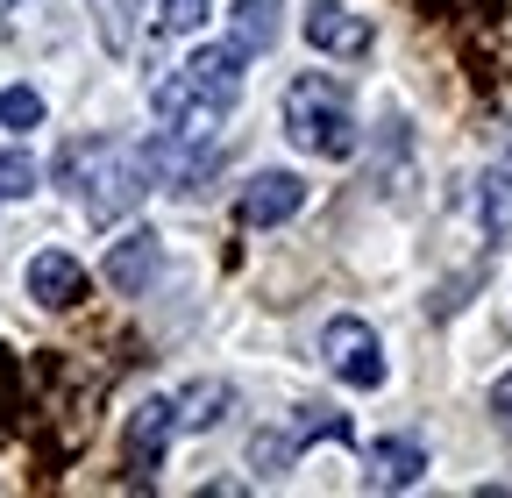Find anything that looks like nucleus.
Instances as JSON below:
<instances>
[{
	"mask_svg": "<svg viewBox=\"0 0 512 498\" xmlns=\"http://www.w3.org/2000/svg\"><path fill=\"white\" fill-rule=\"evenodd\" d=\"M285 136H292V150H306V157L342 164V157L356 150V107H349V86L328 79V72H299V79L285 86Z\"/></svg>",
	"mask_w": 512,
	"mask_h": 498,
	"instance_id": "f257e3e1",
	"label": "nucleus"
},
{
	"mask_svg": "<svg viewBox=\"0 0 512 498\" xmlns=\"http://www.w3.org/2000/svg\"><path fill=\"white\" fill-rule=\"evenodd\" d=\"M320 356H328V370L349 385V392H377L384 385V349H377V328L356 321V314H335L328 328H320Z\"/></svg>",
	"mask_w": 512,
	"mask_h": 498,
	"instance_id": "f03ea898",
	"label": "nucleus"
},
{
	"mask_svg": "<svg viewBox=\"0 0 512 498\" xmlns=\"http://www.w3.org/2000/svg\"><path fill=\"white\" fill-rule=\"evenodd\" d=\"M171 434H178V406H171V399H143L136 413H128V427H121V463H128V484H157Z\"/></svg>",
	"mask_w": 512,
	"mask_h": 498,
	"instance_id": "7ed1b4c3",
	"label": "nucleus"
},
{
	"mask_svg": "<svg viewBox=\"0 0 512 498\" xmlns=\"http://www.w3.org/2000/svg\"><path fill=\"white\" fill-rule=\"evenodd\" d=\"M299 207H306V178L299 171H256L235 193V221L242 228H285Z\"/></svg>",
	"mask_w": 512,
	"mask_h": 498,
	"instance_id": "20e7f679",
	"label": "nucleus"
},
{
	"mask_svg": "<svg viewBox=\"0 0 512 498\" xmlns=\"http://www.w3.org/2000/svg\"><path fill=\"white\" fill-rule=\"evenodd\" d=\"M306 43L328 50V57H363L377 43V29L363 15H349L342 0H313V8H306Z\"/></svg>",
	"mask_w": 512,
	"mask_h": 498,
	"instance_id": "39448f33",
	"label": "nucleus"
},
{
	"mask_svg": "<svg viewBox=\"0 0 512 498\" xmlns=\"http://www.w3.org/2000/svg\"><path fill=\"white\" fill-rule=\"evenodd\" d=\"M157 264H164V242H157L150 228H128V235L107 249V285H114L121 299H136V292H150Z\"/></svg>",
	"mask_w": 512,
	"mask_h": 498,
	"instance_id": "423d86ee",
	"label": "nucleus"
},
{
	"mask_svg": "<svg viewBox=\"0 0 512 498\" xmlns=\"http://www.w3.org/2000/svg\"><path fill=\"white\" fill-rule=\"evenodd\" d=\"M242 65H249V50H235V43H207V50H192V57H185V79L200 86L214 107H235V100H242Z\"/></svg>",
	"mask_w": 512,
	"mask_h": 498,
	"instance_id": "0eeeda50",
	"label": "nucleus"
},
{
	"mask_svg": "<svg viewBox=\"0 0 512 498\" xmlns=\"http://www.w3.org/2000/svg\"><path fill=\"white\" fill-rule=\"evenodd\" d=\"M29 299L57 306V314H64V306H79L86 299V264L64 257V249H36V257H29Z\"/></svg>",
	"mask_w": 512,
	"mask_h": 498,
	"instance_id": "6e6552de",
	"label": "nucleus"
},
{
	"mask_svg": "<svg viewBox=\"0 0 512 498\" xmlns=\"http://www.w3.org/2000/svg\"><path fill=\"white\" fill-rule=\"evenodd\" d=\"M427 477V449L413 442V434H384V442L370 449V491H406Z\"/></svg>",
	"mask_w": 512,
	"mask_h": 498,
	"instance_id": "1a4fd4ad",
	"label": "nucleus"
},
{
	"mask_svg": "<svg viewBox=\"0 0 512 498\" xmlns=\"http://www.w3.org/2000/svg\"><path fill=\"white\" fill-rule=\"evenodd\" d=\"M171 406H178V427H185V434H207V427H221V420H228L235 385H228V378H200V385H185Z\"/></svg>",
	"mask_w": 512,
	"mask_h": 498,
	"instance_id": "9d476101",
	"label": "nucleus"
},
{
	"mask_svg": "<svg viewBox=\"0 0 512 498\" xmlns=\"http://www.w3.org/2000/svg\"><path fill=\"white\" fill-rule=\"evenodd\" d=\"M278 15H285V0H235V22H228V43L249 50V57H264L278 43Z\"/></svg>",
	"mask_w": 512,
	"mask_h": 498,
	"instance_id": "9b49d317",
	"label": "nucleus"
},
{
	"mask_svg": "<svg viewBox=\"0 0 512 498\" xmlns=\"http://www.w3.org/2000/svg\"><path fill=\"white\" fill-rule=\"evenodd\" d=\"M93 8V29H100V50L121 57L128 43H136V22H143V0H86Z\"/></svg>",
	"mask_w": 512,
	"mask_h": 498,
	"instance_id": "f8f14e48",
	"label": "nucleus"
},
{
	"mask_svg": "<svg viewBox=\"0 0 512 498\" xmlns=\"http://www.w3.org/2000/svg\"><path fill=\"white\" fill-rule=\"evenodd\" d=\"M299 427H264V434H256V442H249V470L256 477H285L292 463H299Z\"/></svg>",
	"mask_w": 512,
	"mask_h": 498,
	"instance_id": "ddd939ff",
	"label": "nucleus"
},
{
	"mask_svg": "<svg viewBox=\"0 0 512 498\" xmlns=\"http://www.w3.org/2000/svg\"><path fill=\"white\" fill-rule=\"evenodd\" d=\"M0 129H15V136L43 129V93L36 86H8V93H0Z\"/></svg>",
	"mask_w": 512,
	"mask_h": 498,
	"instance_id": "4468645a",
	"label": "nucleus"
},
{
	"mask_svg": "<svg viewBox=\"0 0 512 498\" xmlns=\"http://www.w3.org/2000/svg\"><path fill=\"white\" fill-rule=\"evenodd\" d=\"M484 235H512V171H491L484 178Z\"/></svg>",
	"mask_w": 512,
	"mask_h": 498,
	"instance_id": "2eb2a0df",
	"label": "nucleus"
},
{
	"mask_svg": "<svg viewBox=\"0 0 512 498\" xmlns=\"http://www.w3.org/2000/svg\"><path fill=\"white\" fill-rule=\"evenodd\" d=\"M29 193H36V157L0 150V200H29Z\"/></svg>",
	"mask_w": 512,
	"mask_h": 498,
	"instance_id": "dca6fc26",
	"label": "nucleus"
},
{
	"mask_svg": "<svg viewBox=\"0 0 512 498\" xmlns=\"http://www.w3.org/2000/svg\"><path fill=\"white\" fill-rule=\"evenodd\" d=\"M207 22V0H164V36H192Z\"/></svg>",
	"mask_w": 512,
	"mask_h": 498,
	"instance_id": "f3484780",
	"label": "nucleus"
},
{
	"mask_svg": "<svg viewBox=\"0 0 512 498\" xmlns=\"http://www.w3.org/2000/svg\"><path fill=\"white\" fill-rule=\"evenodd\" d=\"M491 420H498V427L512 434V370H505V378L491 385Z\"/></svg>",
	"mask_w": 512,
	"mask_h": 498,
	"instance_id": "a211bd4d",
	"label": "nucleus"
},
{
	"mask_svg": "<svg viewBox=\"0 0 512 498\" xmlns=\"http://www.w3.org/2000/svg\"><path fill=\"white\" fill-rule=\"evenodd\" d=\"M8 8H22V0H0V15H8Z\"/></svg>",
	"mask_w": 512,
	"mask_h": 498,
	"instance_id": "6ab92c4d",
	"label": "nucleus"
}]
</instances>
